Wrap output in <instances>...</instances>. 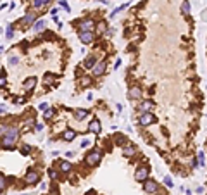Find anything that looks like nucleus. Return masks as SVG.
I'll return each instance as SVG.
<instances>
[{
	"instance_id": "nucleus-9",
	"label": "nucleus",
	"mask_w": 207,
	"mask_h": 195,
	"mask_svg": "<svg viewBox=\"0 0 207 195\" xmlns=\"http://www.w3.org/2000/svg\"><path fill=\"white\" fill-rule=\"evenodd\" d=\"M105 67H107V66H105L104 60L98 62V64H95V66H93V74H95V76H102V74L105 73Z\"/></svg>"
},
{
	"instance_id": "nucleus-14",
	"label": "nucleus",
	"mask_w": 207,
	"mask_h": 195,
	"mask_svg": "<svg viewBox=\"0 0 207 195\" xmlns=\"http://www.w3.org/2000/svg\"><path fill=\"white\" fill-rule=\"evenodd\" d=\"M35 85H36V79H35V78H28L26 81H24V90L29 92V90L35 88Z\"/></svg>"
},
{
	"instance_id": "nucleus-6",
	"label": "nucleus",
	"mask_w": 207,
	"mask_h": 195,
	"mask_svg": "<svg viewBox=\"0 0 207 195\" xmlns=\"http://www.w3.org/2000/svg\"><path fill=\"white\" fill-rule=\"evenodd\" d=\"M143 190H145V194H157L159 192V185H157L155 180H147L143 183Z\"/></svg>"
},
{
	"instance_id": "nucleus-7",
	"label": "nucleus",
	"mask_w": 207,
	"mask_h": 195,
	"mask_svg": "<svg viewBox=\"0 0 207 195\" xmlns=\"http://www.w3.org/2000/svg\"><path fill=\"white\" fill-rule=\"evenodd\" d=\"M142 88L140 86H133V88H130L128 90V97L130 98H135V100H138V98H142Z\"/></svg>"
},
{
	"instance_id": "nucleus-26",
	"label": "nucleus",
	"mask_w": 207,
	"mask_h": 195,
	"mask_svg": "<svg viewBox=\"0 0 207 195\" xmlns=\"http://www.w3.org/2000/svg\"><path fill=\"white\" fill-rule=\"evenodd\" d=\"M54 79H55V76H54V74H45V81H47V85H48V83H52Z\"/></svg>"
},
{
	"instance_id": "nucleus-27",
	"label": "nucleus",
	"mask_w": 207,
	"mask_h": 195,
	"mask_svg": "<svg viewBox=\"0 0 207 195\" xmlns=\"http://www.w3.org/2000/svg\"><path fill=\"white\" fill-rule=\"evenodd\" d=\"M29 152H31V147H29V145H22V154H26V156H28Z\"/></svg>"
},
{
	"instance_id": "nucleus-28",
	"label": "nucleus",
	"mask_w": 207,
	"mask_h": 195,
	"mask_svg": "<svg viewBox=\"0 0 207 195\" xmlns=\"http://www.w3.org/2000/svg\"><path fill=\"white\" fill-rule=\"evenodd\" d=\"M90 83H92V81H90L88 78H81V85H83V86H88Z\"/></svg>"
},
{
	"instance_id": "nucleus-34",
	"label": "nucleus",
	"mask_w": 207,
	"mask_h": 195,
	"mask_svg": "<svg viewBox=\"0 0 207 195\" xmlns=\"http://www.w3.org/2000/svg\"><path fill=\"white\" fill-rule=\"evenodd\" d=\"M40 109H41V111H47V109H48V104H41Z\"/></svg>"
},
{
	"instance_id": "nucleus-12",
	"label": "nucleus",
	"mask_w": 207,
	"mask_h": 195,
	"mask_svg": "<svg viewBox=\"0 0 207 195\" xmlns=\"http://www.w3.org/2000/svg\"><path fill=\"white\" fill-rule=\"evenodd\" d=\"M152 107H154V104H152L150 100H145V102H142V104H140L138 111H142V112H150Z\"/></svg>"
},
{
	"instance_id": "nucleus-30",
	"label": "nucleus",
	"mask_w": 207,
	"mask_h": 195,
	"mask_svg": "<svg viewBox=\"0 0 207 195\" xmlns=\"http://www.w3.org/2000/svg\"><path fill=\"white\" fill-rule=\"evenodd\" d=\"M105 28H107V26H105V22H98V26H97V29H98V31H104Z\"/></svg>"
},
{
	"instance_id": "nucleus-5",
	"label": "nucleus",
	"mask_w": 207,
	"mask_h": 195,
	"mask_svg": "<svg viewBox=\"0 0 207 195\" xmlns=\"http://www.w3.org/2000/svg\"><path fill=\"white\" fill-rule=\"evenodd\" d=\"M138 123L142 124V126H150L155 123V116L152 114V112H142V116L138 119Z\"/></svg>"
},
{
	"instance_id": "nucleus-25",
	"label": "nucleus",
	"mask_w": 207,
	"mask_h": 195,
	"mask_svg": "<svg viewBox=\"0 0 207 195\" xmlns=\"http://www.w3.org/2000/svg\"><path fill=\"white\" fill-rule=\"evenodd\" d=\"M43 116H45V119H52V117H54V111H52V109H48V111H45V114H43Z\"/></svg>"
},
{
	"instance_id": "nucleus-16",
	"label": "nucleus",
	"mask_w": 207,
	"mask_h": 195,
	"mask_svg": "<svg viewBox=\"0 0 207 195\" xmlns=\"http://www.w3.org/2000/svg\"><path fill=\"white\" fill-rule=\"evenodd\" d=\"M71 168H73V166H71V162H67V161H62V162L59 164V169H60L62 173H69Z\"/></svg>"
},
{
	"instance_id": "nucleus-3",
	"label": "nucleus",
	"mask_w": 207,
	"mask_h": 195,
	"mask_svg": "<svg viewBox=\"0 0 207 195\" xmlns=\"http://www.w3.org/2000/svg\"><path fill=\"white\" fill-rule=\"evenodd\" d=\"M76 28L79 29V33H85V31H93L95 22L92 19H83V21H79V22L76 24Z\"/></svg>"
},
{
	"instance_id": "nucleus-35",
	"label": "nucleus",
	"mask_w": 207,
	"mask_h": 195,
	"mask_svg": "<svg viewBox=\"0 0 207 195\" xmlns=\"http://www.w3.org/2000/svg\"><path fill=\"white\" fill-rule=\"evenodd\" d=\"M18 62V57H11V64H16Z\"/></svg>"
},
{
	"instance_id": "nucleus-33",
	"label": "nucleus",
	"mask_w": 207,
	"mask_h": 195,
	"mask_svg": "<svg viewBox=\"0 0 207 195\" xmlns=\"http://www.w3.org/2000/svg\"><path fill=\"white\" fill-rule=\"evenodd\" d=\"M116 142H117V143H123V142H124V137H121V135H119V137L116 138Z\"/></svg>"
},
{
	"instance_id": "nucleus-19",
	"label": "nucleus",
	"mask_w": 207,
	"mask_h": 195,
	"mask_svg": "<svg viewBox=\"0 0 207 195\" xmlns=\"http://www.w3.org/2000/svg\"><path fill=\"white\" fill-rule=\"evenodd\" d=\"M52 0H33V7L35 9H41L43 5H47V4H50Z\"/></svg>"
},
{
	"instance_id": "nucleus-21",
	"label": "nucleus",
	"mask_w": 207,
	"mask_h": 195,
	"mask_svg": "<svg viewBox=\"0 0 207 195\" xmlns=\"http://www.w3.org/2000/svg\"><path fill=\"white\" fill-rule=\"evenodd\" d=\"M95 66V57L93 55H90V57L85 59V67H93Z\"/></svg>"
},
{
	"instance_id": "nucleus-36",
	"label": "nucleus",
	"mask_w": 207,
	"mask_h": 195,
	"mask_svg": "<svg viewBox=\"0 0 207 195\" xmlns=\"http://www.w3.org/2000/svg\"><path fill=\"white\" fill-rule=\"evenodd\" d=\"M43 130V124H36V131H41Z\"/></svg>"
},
{
	"instance_id": "nucleus-13",
	"label": "nucleus",
	"mask_w": 207,
	"mask_h": 195,
	"mask_svg": "<svg viewBox=\"0 0 207 195\" xmlns=\"http://www.w3.org/2000/svg\"><path fill=\"white\" fill-rule=\"evenodd\" d=\"M88 131H90V133H98V131H100V123H98L97 119H93V121L90 123V126H88Z\"/></svg>"
},
{
	"instance_id": "nucleus-22",
	"label": "nucleus",
	"mask_w": 207,
	"mask_h": 195,
	"mask_svg": "<svg viewBox=\"0 0 207 195\" xmlns=\"http://www.w3.org/2000/svg\"><path fill=\"white\" fill-rule=\"evenodd\" d=\"M43 28H45V22H43V21H36V22L33 24V29H35V31H41Z\"/></svg>"
},
{
	"instance_id": "nucleus-23",
	"label": "nucleus",
	"mask_w": 207,
	"mask_h": 195,
	"mask_svg": "<svg viewBox=\"0 0 207 195\" xmlns=\"http://www.w3.org/2000/svg\"><path fill=\"white\" fill-rule=\"evenodd\" d=\"M5 188H7V180H5V176L2 175L0 176V190L5 192Z\"/></svg>"
},
{
	"instance_id": "nucleus-31",
	"label": "nucleus",
	"mask_w": 207,
	"mask_h": 195,
	"mask_svg": "<svg viewBox=\"0 0 207 195\" xmlns=\"http://www.w3.org/2000/svg\"><path fill=\"white\" fill-rule=\"evenodd\" d=\"M48 176H50L52 180H55V178H57V171H54V169H50V171H48Z\"/></svg>"
},
{
	"instance_id": "nucleus-8",
	"label": "nucleus",
	"mask_w": 207,
	"mask_h": 195,
	"mask_svg": "<svg viewBox=\"0 0 207 195\" xmlns=\"http://www.w3.org/2000/svg\"><path fill=\"white\" fill-rule=\"evenodd\" d=\"M38 173H35V171H29L28 175L24 176V181H26V185H35V183H38Z\"/></svg>"
},
{
	"instance_id": "nucleus-24",
	"label": "nucleus",
	"mask_w": 207,
	"mask_h": 195,
	"mask_svg": "<svg viewBox=\"0 0 207 195\" xmlns=\"http://www.w3.org/2000/svg\"><path fill=\"white\" fill-rule=\"evenodd\" d=\"M5 36H7V38H12V24H7V29H5Z\"/></svg>"
},
{
	"instance_id": "nucleus-37",
	"label": "nucleus",
	"mask_w": 207,
	"mask_h": 195,
	"mask_svg": "<svg viewBox=\"0 0 207 195\" xmlns=\"http://www.w3.org/2000/svg\"><path fill=\"white\" fill-rule=\"evenodd\" d=\"M52 195H59V192H57V190H52Z\"/></svg>"
},
{
	"instance_id": "nucleus-11",
	"label": "nucleus",
	"mask_w": 207,
	"mask_h": 195,
	"mask_svg": "<svg viewBox=\"0 0 207 195\" xmlns=\"http://www.w3.org/2000/svg\"><path fill=\"white\" fill-rule=\"evenodd\" d=\"M79 40L85 43V45H88V43H92L93 41V33L92 31H85V33H79Z\"/></svg>"
},
{
	"instance_id": "nucleus-10",
	"label": "nucleus",
	"mask_w": 207,
	"mask_h": 195,
	"mask_svg": "<svg viewBox=\"0 0 207 195\" xmlns=\"http://www.w3.org/2000/svg\"><path fill=\"white\" fill-rule=\"evenodd\" d=\"M35 21H36V14L35 12H28L24 18H22V21H19V24H35Z\"/></svg>"
},
{
	"instance_id": "nucleus-18",
	"label": "nucleus",
	"mask_w": 207,
	"mask_h": 195,
	"mask_svg": "<svg viewBox=\"0 0 207 195\" xmlns=\"http://www.w3.org/2000/svg\"><path fill=\"white\" fill-rule=\"evenodd\" d=\"M123 154L126 157H133L135 156V147H133V145H126V147L123 149Z\"/></svg>"
},
{
	"instance_id": "nucleus-32",
	"label": "nucleus",
	"mask_w": 207,
	"mask_h": 195,
	"mask_svg": "<svg viewBox=\"0 0 207 195\" xmlns=\"http://www.w3.org/2000/svg\"><path fill=\"white\" fill-rule=\"evenodd\" d=\"M199 159H200V166H204V154H202V152L199 154Z\"/></svg>"
},
{
	"instance_id": "nucleus-29",
	"label": "nucleus",
	"mask_w": 207,
	"mask_h": 195,
	"mask_svg": "<svg viewBox=\"0 0 207 195\" xmlns=\"http://www.w3.org/2000/svg\"><path fill=\"white\" fill-rule=\"evenodd\" d=\"M164 183H166L168 187H173V180H171L169 176H166V178H164Z\"/></svg>"
},
{
	"instance_id": "nucleus-2",
	"label": "nucleus",
	"mask_w": 207,
	"mask_h": 195,
	"mask_svg": "<svg viewBox=\"0 0 207 195\" xmlns=\"http://www.w3.org/2000/svg\"><path fill=\"white\" fill-rule=\"evenodd\" d=\"M100 159H102V150L93 149V150L86 156V164H90V166H97V164L100 162Z\"/></svg>"
},
{
	"instance_id": "nucleus-20",
	"label": "nucleus",
	"mask_w": 207,
	"mask_h": 195,
	"mask_svg": "<svg viewBox=\"0 0 207 195\" xmlns=\"http://www.w3.org/2000/svg\"><path fill=\"white\" fill-rule=\"evenodd\" d=\"M181 14H185V16L190 14V2L188 0H185V2L181 4Z\"/></svg>"
},
{
	"instance_id": "nucleus-4",
	"label": "nucleus",
	"mask_w": 207,
	"mask_h": 195,
	"mask_svg": "<svg viewBox=\"0 0 207 195\" xmlns=\"http://www.w3.org/2000/svg\"><path fill=\"white\" fill-rule=\"evenodd\" d=\"M135 180L145 183V181L149 180V168H147V166H140V168L135 171Z\"/></svg>"
},
{
	"instance_id": "nucleus-17",
	"label": "nucleus",
	"mask_w": 207,
	"mask_h": 195,
	"mask_svg": "<svg viewBox=\"0 0 207 195\" xmlns=\"http://www.w3.org/2000/svg\"><path fill=\"white\" fill-rule=\"evenodd\" d=\"M74 137H76V131H73V130H66V131H64V135H62V138H64L66 142H71Z\"/></svg>"
},
{
	"instance_id": "nucleus-15",
	"label": "nucleus",
	"mask_w": 207,
	"mask_h": 195,
	"mask_svg": "<svg viewBox=\"0 0 207 195\" xmlns=\"http://www.w3.org/2000/svg\"><path fill=\"white\" fill-rule=\"evenodd\" d=\"M86 116H88V111H86V109H78V111H74V117L78 119V121L85 119Z\"/></svg>"
},
{
	"instance_id": "nucleus-1",
	"label": "nucleus",
	"mask_w": 207,
	"mask_h": 195,
	"mask_svg": "<svg viewBox=\"0 0 207 195\" xmlns=\"http://www.w3.org/2000/svg\"><path fill=\"white\" fill-rule=\"evenodd\" d=\"M19 137V130L16 126H5L2 124V147L4 149H12L16 140Z\"/></svg>"
}]
</instances>
